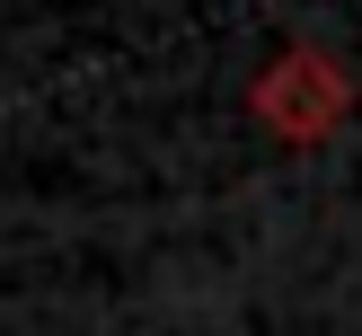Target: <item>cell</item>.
<instances>
[{
	"label": "cell",
	"mask_w": 362,
	"mask_h": 336,
	"mask_svg": "<svg viewBox=\"0 0 362 336\" xmlns=\"http://www.w3.org/2000/svg\"><path fill=\"white\" fill-rule=\"evenodd\" d=\"M247 106H257V124L274 141H327V133H345V115H354V71L336 62V53H318V45H283L274 62L257 71Z\"/></svg>",
	"instance_id": "1"
}]
</instances>
